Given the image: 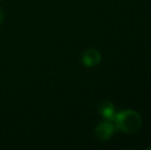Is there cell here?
I'll return each mask as SVG.
<instances>
[{
	"label": "cell",
	"instance_id": "obj_6",
	"mask_svg": "<svg viewBox=\"0 0 151 150\" xmlns=\"http://www.w3.org/2000/svg\"><path fill=\"white\" fill-rule=\"evenodd\" d=\"M147 149H148V150H150V149H151V147H149V148H147Z\"/></svg>",
	"mask_w": 151,
	"mask_h": 150
},
{
	"label": "cell",
	"instance_id": "obj_2",
	"mask_svg": "<svg viewBox=\"0 0 151 150\" xmlns=\"http://www.w3.org/2000/svg\"><path fill=\"white\" fill-rule=\"evenodd\" d=\"M101 52L96 48H88L84 50L81 56V62L86 67H95L101 62Z\"/></svg>",
	"mask_w": 151,
	"mask_h": 150
},
{
	"label": "cell",
	"instance_id": "obj_1",
	"mask_svg": "<svg viewBox=\"0 0 151 150\" xmlns=\"http://www.w3.org/2000/svg\"><path fill=\"white\" fill-rule=\"evenodd\" d=\"M114 120L118 130L127 134L136 133L142 124L141 115L134 110H125L118 113L114 117Z\"/></svg>",
	"mask_w": 151,
	"mask_h": 150
},
{
	"label": "cell",
	"instance_id": "obj_5",
	"mask_svg": "<svg viewBox=\"0 0 151 150\" xmlns=\"http://www.w3.org/2000/svg\"><path fill=\"white\" fill-rule=\"evenodd\" d=\"M3 18H4V16H3V12H2V10L0 9V25L2 24V22H3Z\"/></svg>",
	"mask_w": 151,
	"mask_h": 150
},
{
	"label": "cell",
	"instance_id": "obj_4",
	"mask_svg": "<svg viewBox=\"0 0 151 150\" xmlns=\"http://www.w3.org/2000/svg\"><path fill=\"white\" fill-rule=\"evenodd\" d=\"M99 113L105 118L106 120L110 121V120H113L115 117V110H114V105L112 104L110 101H102L99 105Z\"/></svg>",
	"mask_w": 151,
	"mask_h": 150
},
{
	"label": "cell",
	"instance_id": "obj_3",
	"mask_svg": "<svg viewBox=\"0 0 151 150\" xmlns=\"http://www.w3.org/2000/svg\"><path fill=\"white\" fill-rule=\"evenodd\" d=\"M114 126L112 123L108 121L101 122L99 126L96 128L95 130V135L100 141H106L113 135L114 133Z\"/></svg>",
	"mask_w": 151,
	"mask_h": 150
}]
</instances>
